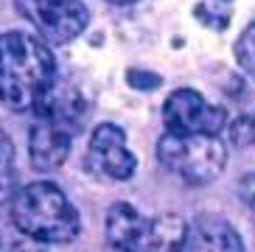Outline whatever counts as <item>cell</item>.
<instances>
[{
	"label": "cell",
	"instance_id": "obj_5",
	"mask_svg": "<svg viewBox=\"0 0 255 252\" xmlns=\"http://www.w3.org/2000/svg\"><path fill=\"white\" fill-rule=\"evenodd\" d=\"M163 121L177 134H219L227 124V112L210 104L196 90H174L163 104Z\"/></svg>",
	"mask_w": 255,
	"mask_h": 252
},
{
	"label": "cell",
	"instance_id": "obj_16",
	"mask_svg": "<svg viewBox=\"0 0 255 252\" xmlns=\"http://www.w3.org/2000/svg\"><path fill=\"white\" fill-rule=\"evenodd\" d=\"M14 252H39L37 247H20V250H14Z\"/></svg>",
	"mask_w": 255,
	"mask_h": 252
},
{
	"label": "cell",
	"instance_id": "obj_2",
	"mask_svg": "<svg viewBox=\"0 0 255 252\" xmlns=\"http://www.w3.org/2000/svg\"><path fill=\"white\" fill-rule=\"evenodd\" d=\"M11 222L37 244H70L79 230V210L53 182H31L11 199Z\"/></svg>",
	"mask_w": 255,
	"mask_h": 252
},
{
	"label": "cell",
	"instance_id": "obj_15",
	"mask_svg": "<svg viewBox=\"0 0 255 252\" xmlns=\"http://www.w3.org/2000/svg\"><path fill=\"white\" fill-rule=\"evenodd\" d=\"M107 3H113V6H129V3H137V0H107Z\"/></svg>",
	"mask_w": 255,
	"mask_h": 252
},
{
	"label": "cell",
	"instance_id": "obj_1",
	"mask_svg": "<svg viewBox=\"0 0 255 252\" xmlns=\"http://www.w3.org/2000/svg\"><path fill=\"white\" fill-rule=\"evenodd\" d=\"M56 82V59L42 39L25 31L0 34V104L34 112Z\"/></svg>",
	"mask_w": 255,
	"mask_h": 252
},
{
	"label": "cell",
	"instance_id": "obj_10",
	"mask_svg": "<svg viewBox=\"0 0 255 252\" xmlns=\"http://www.w3.org/2000/svg\"><path fill=\"white\" fill-rule=\"evenodd\" d=\"M17 193V168H14V143L0 129V205L11 202Z\"/></svg>",
	"mask_w": 255,
	"mask_h": 252
},
{
	"label": "cell",
	"instance_id": "obj_3",
	"mask_svg": "<svg viewBox=\"0 0 255 252\" xmlns=\"http://www.w3.org/2000/svg\"><path fill=\"white\" fill-rule=\"evenodd\" d=\"M188 224L174 213L143 216L129 202L107 210V241L118 252H185Z\"/></svg>",
	"mask_w": 255,
	"mask_h": 252
},
{
	"label": "cell",
	"instance_id": "obj_17",
	"mask_svg": "<svg viewBox=\"0 0 255 252\" xmlns=\"http://www.w3.org/2000/svg\"><path fill=\"white\" fill-rule=\"evenodd\" d=\"M219 3H230V0H219Z\"/></svg>",
	"mask_w": 255,
	"mask_h": 252
},
{
	"label": "cell",
	"instance_id": "obj_8",
	"mask_svg": "<svg viewBox=\"0 0 255 252\" xmlns=\"http://www.w3.org/2000/svg\"><path fill=\"white\" fill-rule=\"evenodd\" d=\"M73 126L56 121L51 115H37L28 134V157L37 171H56L65 165L73 146Z\"/></svg>",
	"mask_w": 255,
	"mask_h": 252
},
{
	"label": "cell",
	"instance_id": "obj_12",
	"mask_svg": "<svg viewBox=\"0 0 255 252\" xmlns=\"http://www.w3.org/2000/svg\"><path fill=\"white\" fill-rule=\"evenodd\" d=\"M127 82L132 84L135 90H143V93H146V90L160 87V84H163V79H160L157 73H149V70H143V67H132V70L127 73Z\"/></svg>",
	"mask_w": 255,
	"mask_h": 252
},
{
	"label": "cell",
	"instance_id": "obj_7",
	"mask_svg": "<svg viewBox=\"0 0 255 252\" xmlns=\"http://www.w3.org/2000/svg\"><path fill=\"white\" fill-rule=\"evenodd\" d=\"M31 20L53 45L73 42L90 22V8L82 0H31Z\"/></svg>",
	"mask_w": 255,
	"mask_h": 252
},
{
	"label": "cell",
	"instance_id": "obj_6",
	"mask_svg": "<svg viewBox=\"0 0 255 252\" xmlns=\"http://www.w3.org/2000/svg\"><path fill=\"white\" fill-rule=\"evenodd\" d=\"M87 168L96 177L124 182L135 174L137 160L127 146V134L115 124H98L87 143Z\"/></svg>",
	"mask_w": 255,
	"mask_h": 252
},
{
	"label": "cell",
	"instance_id": "obj_14",
	"mask_svg": "<svg viewBox=\"0 0 255 252\" xmlns=\"http://www.w3.org/2000/svg\"><path fill=\"white\" fill-rule=\"evenodd\" d=\"M239 191H241V196H244V202H247V208L255 213V174H250V177L241 179Z\"/></svg>",
	"mask_w": 255,
	"mask_h": 252
},
{
	"label": "cell",
	"instance_id": "obj_4",
	"mask_svg": "<svg viewBox=\"0 0 255 252\" xmlns=\"http://www.w3.org/2000/svg\"><path fill=\"white\" fill-rule=\"evenodd\" d=\"M157 160L168 174L188 185H208L225 171L227 146L219 140V134L165 132L157 140Z\"/></svg>",
	"mask_w": 255,
	"mask_h": 252
},
{
	"label": "cell",
	"instance_id": "obj_11",
	"mask_svg": "<svg viewBox=\"0 0 255 252\" xmlns=\"http://www.w3.org/2000/svg\"><path fill=\"white\" fill-rule=\"evenodd\" d=\"M236 59H239L241 70L255 79V22H250L241 31V37L236 39Z\"/></svg>",
	"mask_w": 255,
	"mask_h": 252
},
{
	"label": "cell",
	"instance_id": "obj_13",
	"mask_svg": "<svg viewBox=\"0 0 255 252\" xmlns=\"http://www.w3.org/2000/svg\"><path fill=\"white\" fill-rule=\"evenodd\" d=\"M233 140L236 143H255V115L236 121V126H233Z\"/></svg>",
	"mask_w": 255,
	"mask_h": 252
},
{
	"label": "cell",
	"instance_id": "obj_9",
	"mask_svg": "<svg viewBox=\"0 0 255 252\" xmlns=\"http://www.w3.org/2000/svg\"><path fill=\"white\" fill-rule=\"evenodd\" d=\"M185 252H244L239 230L216 213H199L188 224Z\"/></svg>",
	"mask_w": 255,
	"mask_h": 252
}]
</instances>
